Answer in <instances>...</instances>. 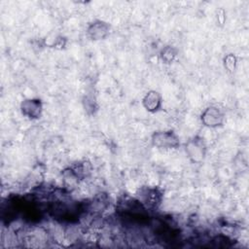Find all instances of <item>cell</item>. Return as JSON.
<instances>
[{"label": "cell", "mask_w": 249, "mask_h": 249, "mask_svg": "<svg viewBox=\"0 0 249 249\" xmlns=\"http://www.w3.org/2000/svg\"><path fill=\"white\" fill-rule=\"evenodd\" d=\"M224 67L230 73H233L237 66V57L233 53H229L224 57Z\"/></svg>", "instance_id": "11"}, {"label": "cell", "mask_w": 249, "mask_h": 249, "mask_svg": "<svg viewBox=\"0 0 249 249\" xmlns=\"http://www.w3.org/2000/svg\"><path fill=\"white\" fill-rule=\"evenodd\" d=\"M138 200L146 209L157 208L162 199V195L158 188L145 187L138 193Z\"/></svg>", "instance_id": "4"}, {"label": "cell", "mask_w": 249, "mask_h": 249, "mask_svg": "<svg viewBox=\"0 0 249 249\" xmlns=\"http://www.w3.org/2000/svg\"><path fill=\"white\" fill-rule=\"evenodd\" d=\"M80 180L81 179L78 177V175L72 167L66 168L62 171V182L65 189L69 191L75 189Z\"/></svg>", "instance_id": "8"}, {"label": "cell", "mask_w": 249, "mask_h": 249, "mask_svg": "<svg viewBox=\"0 0 249 249\" xmlns=\"http://www.w3.org/2000/svg\"><path fill=\"white\" fill-rule=\"evenodd\" d=\"M21 114L29 120H37L43 111V103L39 98H26L20 103Z\"/></svg>", "instance_id": "5"}, {"label": "cell", "mask_w": 249, "mask_h": 249, "mask_svg": "<svg viewBox=\"0 0 249 249\" xmlns=\"http://www.w3.org/2000/svg\"><path fill=\"white\" fill-rule=\"evenodd\" d=\"M178 50L173 46H165L160 52V58L164 64L172 63L177 57Z\"/></svg>", "instance_id": "9"}, {"label": "cell", "mask_w": 249, "mask_h": 249, "mask_svg": "<svg viewBox=\"0 0 249 249\" xmlns=\"http://www.w3.org/2000/svg\"><path fill=\"white\" fill-rule=\"evenodd\" d=\"M142 105L146 111L156 113L161 109L162 98L157 90H149L142 98Z\"/></svg>", "instance_id": "7"}, {"label": "cell", "mask_w": 249, "mask_h": 249, "mask_svg": "<svg viewBox=\"0 0 249 249\" xmlns=\"http://www.w3.org/2000/svg\"><path fill=\"white\" fill-rule=\"evenodd\" d=\"M225 119L226 117L224 112L217 106L206 107L200 115V121L202 124L209 128L222 126L225 123Z\"/></svg>", "instance_id": "3"}, {"label": "cell", "mask_w": 249, "mask_h": 249, "mask_svg": "<svg viewBox=\"0 0 249 249\" xmlns=\"http://www.w3.org/2000/svg\"><path fill=\"white\" fill-rule=\"evenodd\" d=\"M111 30V26L104 20L96 19L90 22L87 27V35L90 40L100 41L105 39Z\"/></svg>", "instance_id": "6"}, {"label": "cell", "mask_w": 249, "mask_h": 249, "mask_svg": "<svg viewBox=\"0 0 249 249\" xmlns=\"http://www.w3.org/2000/svg\"><path fill=\"white\" fill-rule=\"evenodd\" d=\"M151 142L158 149L170 150L180 146L179 136L173 130H159L152 134Z\"/></svg>", "instance_id": "2"}, {"label": "cell", "mask_w": 249, "mask_h": 249, "mask_svg": "<svg viewBox=\"0 0 249 249\" xmlns=\"http://www.w3.org/2000/svg\"><path fill=\"white\" fill-rule=\"evenodd\" d=\"M84 107H85V110L86 111H89V110H91L92 112L95 110L96 106H95V101L92 97H89V96H87L86 99L84 100Z\"/></svg>", "instance_id": "12"}, {"label": "cell", "mask_w": 249, "mask_h": 249, "mask_svg": "<svg viewBox=\"0 0 249 249\" xmlns=\"http://www.w3.org/2000/svg\"><path fill=\"white\" fill-rule=\"evenodd\" d=\"M185 152L193 163H200L203 161L207 152L203 138L198 135L190 138L185 144Z\"/></svg>", "instance_id": "1"}, {"label": "cell", "mask_w": 249, "mask_h": 249, "mask_svg": "<svg viewBox=\"0 0 249 249\" xmlns=\"http://www.w3.org/2000/svg\"><path fill=\"white\" fill-rule=\"evenodd\" d=\"M109 204V198L105 194H98L93 199L90 204V207L94 211H102L107 207Z\"/></svg>", "instance_id": "10"}]
</instances>
